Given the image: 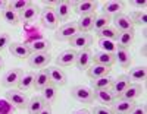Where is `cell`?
<instances>
[{
	"label": "cell",
	"instance_id": "obj_1",
	"mask_svg": "<svg viewBox=\"0 0 147 114\" xmlns=\"http://www.w3.org/2000/svg\"><path fill=\"white\" fill-rule=\"evenodd\" d=\"M71 95L74 99H77L78 103L82 104H91L94 103V91L90 86L85 85H77L71 89Z\"/></svg>",
	"mask_w": 147,
	"mask_h": 114
},
{
	"label": "cell",
	"instance_id": "obj_2",
	"mask_svg": "<svg viewBox=\"0 0 147 114\" xmlns=\"http://www.w3.org/2000/svg\"><path fill=\"white\" fill-rule=\"evenodd\" d=\"M6 99H7V103L12 105V107H15V108H18V110H27V105H28V98H27V95L24 94L22 91H19V89H9L7 92H6Z\"/></svg>",
	"mask_w": 147,
	"mask_h": 114
},
{
	"label": "cell",
	"instance_id": "obj_3",
	"mask_svg": "<svg viewBox=\"0 0 147 114\" xmlns=\"http://www.w3.org/2000/svg\"><path fill=\"white\" fill-rule=\"evenodd\" d=\"M40 21H41V25L46 29H56L59 27V19H57V16L55 13L53 7L46 6L40 12Z\"/></svg>",
	"mask_w": 147,
	"mask_h": 114
},
{
	"label": "cell",
	"instance_id": "obj_4",
	"mask_svg": "<svg viewBox=\"0 0 147 114\" xmlns=\"http://www.w3.org/2000/svg\"><path fill=\"white\" fill-rule=\"evenodd\" d=\"M78 34V27H77V22H65L62 27H60L56 34L55 38L57 41H69L74 35Z\"/></svg>",
	"mask_w": 147,
	"mask_h": 114
},
{
	"label": "cell",
	"instance_id": "obj_5",
	"mask_svg": "<svg viewBox=\"0 0 147 114\" xmlns=\"http://www.w3.org/2000/svg\"><path fill=\"white\" fill-rule=\"evenodd\" d=\"M22 70L15 67V69H9L3 73V76L0 78V85L5 86V88H13V86H18V82L21 79V76H22Z\"/></svg>",
	"mask_w": 147,
	"mask_h": 114
},
{
	"label": "cell",
	"instance_id": "obj_6",
	"mask_svg": "<svg viewBox=\"0 0 147 114\" xmlns=\"http://www.w3.org/2000/svg\"><path fill=\"white\" fill-rule=\"evenodd\" d=\"M47 73H49V81L52 85H55L56 88L65 86L66 85V73L63 72L62 67L59 66H49L47 67Z\"/></svg>",
	"mask_w": 147,
	"mask_h": 114
},
{
	"label": "cell",
	"instance_id": "obj_7",
	"mask_svg": "<svg viewBox=\"0 0 147 114\" xmlns=\"http://www.w3.org/2000/svg\"><path fill=\"white\" fill-rule=\"evenodd\" d=\"M112 22H113V28L118 32H129V31H134V23H132L131 18L128 15H125V13L115 15L112 18Z\"/></svg>",
	"mask_w": 147,
	"mask_h": 114
},
{
	"label": "cell",
	"instance_id": "obj_8",
	"mask_svg": "<svg viewBox=\"0 0 147 114\" xmlns=\"http://www.w3.org/2000/svg\"><path fill=\"white\" fill-rule=\"evenodd\" d=\"M72 6H74V12H75L77 15L85 16V15L96 13L99 3H97V2H93V0H84V2H74Z\"/></svg>",
	"mask_w": 147,
	"mask_h": 114
},
{
	"label": "cell",
	"instance_id": "obj_9",
	"mask_svg": "<svg viewBox=\"0 0 147 114\" xmlns=\"http://www.w3.org/2000/svg\"><path fill=\"white\" fill-rule=\"evenodd\" d=\"M52 56L50 53H31V56L28 57V65L32 69H44L47 67V65L50 63Z\"/></svg>",
	"mask_w": 147,
	"mask_h": 114
},
{
	"label": "cell",
	"instance_id": "obj_10",
	"mask_svg": "<svg viewBox=\"0 0 147 114\" xmlns=\"http://www.w3.org/2000/svg\"><path fill=\"white\" fill-rule=\"evenodd\" d=\"M77 53L78 51H75L74 48L63 50V51L59 53V56L56 57V66H59V67H71L72 65H75Z\"/></svg>",
	"mask_w": 147,
	"mask_h": 114
},
{
	"label": "cell",
	"instance_id": "obj_11",
	"mask_svg": "<svg viewBox=\"0 0 147 114\" xmlns=\"http://www.w3.org/2000/svg\"><path fill=\"white\" fill-rule=\"evenodd\" d=\"M129 85H131V81H129L128 76H127V75H121V76H118L116 79L112 81V85H110V91L115 94L116 98H119Z\"/></svg>",
	"mask_w": 147,
	"mask_h": 114
},
{
	"label": "cell",
	"instance_id": "obj_12",
	"mask_svg": "<svg viewBox=\"0 0 147 114\" xmlns=\"http://www.w3.org/2000/svg\"><path fill=\"white\" fill-rule=\"evenodd\" d=\"M93 63V53L90 48H84L80 50L77 53V59H75V66L81 70H87L90 67V65Z\"/></svg>",
	"mask_w": 147,
	"mask_h": 114
},
{
	"label": "cell",
	"instance_id": "obj_13",
	"mask_svg": "<svg viewBox=\"0 0 147 114\" xmlns=\"http://www.w3.org/2000/svg\"><path fill=\"white\" fill-rule=\"evenodd\" d=\"M125 9V2H122V0H109L103 5V12L102 13L107 15V16H115V15H119L122 13V10Z\"/></svg>",
	"mask_w": 147,
	"mask_h": 114
},
{
	"label": "cell",
	"instance_id": "obj_14",
	"mask_svg": "<svg viewBox=\"0 0 147 114\" xmlns=\"http://www.w3.org/2000/svg\"><path fill=\"white\" fill-rule=\"evenodd\" d=\"M69 44H71L74 48H80V50L88 48V47L93 44V37H91L90 34L78 32L77 35H74L71 40H69Z\"/></svg>",
	"mask_w": 147,
	"mask_h": 114
},
{
	"label": "cell",
	"instance_id": "obj_15",
	"mask_svg": "<svg viewBox=\"0 0 147 114\" xmlns=\"http://www.w3.org/2000/svg\"><path fill=\"white\" fill-rule=\"evenodd\" d=\"M7 48H9V53L12 56L16 57V59H21V60L28 59L31 56V51H30L28 45L24 44V43H18V41L16 43H10V45Z\"/></svg>",
	"mask_w": 147,
	"mask_h": 114
},
{
	"label": "cell",
	"instance_id": "obj_16",
	"mask_svg": "<svg viewBox=\"0 0 147 114\" xmlns=\"http://www.w3.org/2000/svg\"><path fill=\"white\" fill-rule=\"evenodd\" d=\"M72 12V3L62 0V2H56V7H55V13L59 19V22H66L71 16Z\"/></svg>",
	"mask_w": 147,
	"mask_h": 114
},
{
	"label": "cell",
	"instance_id": "obj_17",
	"mask_svg": "<svg viewBox=\"0 0 147 114\" xmlns=\"http://www.w3.org/2000/svg\"><path fill=\"white\" fill-rule=\"evenodd\" d=\"M136 103L134 101H128V99H122V98H116L115 103L110 105L113 114H129V111L134 108Z\"/></svg>",
	"mask_w": 147,
	"mask_h": 114
},
{
	"label": "cell",
	"instance_id": "obj_18",
	"mask_svg": "<svg viewBox=\"0 0 147 114\" xmlns=\"http://www.w3.org/2000/svg\"><path fill=\"white\" fill-rule=\"evenodd\" d=\"M115 54V61H118V65L122 67V69H128L131 66V53L128 48H124V47H118L116 51L113 53Z\"/></svg>",
	"mask_w": 147,
	"mask_h": 114
},
{
	"label": "cell",
	"instance_id": "obj_19",
	"mask_svg": "<svg viewBox=\"0 0 147 114\" xmlns=\"http://www.w3.org/2000/svg\"><path fill=\"white\" fill-rule=\"evenodd\" d=\"M93 61L97 65H102L106 67H112L115 65V54L112 53H105V51H97L93 54Z\"/></svg>",
	"mask_w": 147,
	"mask_h": 114
},
{
	"label": "cell",
	"instance_id": "obj_20",
	"mask_svg": "<svg viewBox=\"0 0 147 114\" xmlns=\"http://www.w3.org/2000/svg\"><path fill=\"white\" fill-rule=\"evenodd\" d=\"M94 19H96V13L85 15V16H80V19L77 21L78 32L88 34L90 31H93V23H94Z\"/></svg>",
	"mask_w": 147,
	"mask_h": 114
},
{
	"label": "cell",
	"instance_id": "obj_21",
	"mask_svg": "<svg viewBox=\"0 0 147 114\" xmlns=\"http://www.w3.org/2000/svg\"><path fill=\"white\" fill-rule=\"evenodd\" d=\"M110 70H112L110 67L93 63V65H90V67L87 69V75H88L90 79H99V78H103V76H109Z\"/></svg>",
	"mask_w": 147,
	"mask_h": 114
},
{
	"label": "cell",
	"instance_id": "obj_22",
	"mask_svg": "<svg viewBox=\"0 0 147 114\" xmlns=\"http://www.w3.org/2000/svg\"><path fill=\"white\" fill-rule=\"evenodd\" d=\"M141 94H143V86L140 83H131L119 98L128 99V101H136L138 97H141Z\"/></svg>",
	"mask_w": 147,
	"mask_h": 114
},
{
	"label": "cell",
	"instance_id": "obj_23",
	"mask_svg": "<svg viewBox=\"0 0 147 114\" xmlns=\"http://www.w3.org/2000/svg\"><path fill=\"white\" fill-rule=\"evenodd\" d=\"M94 99H97L100 104L112 105L115 103L116 97L110 89H100V91H94Z\"/></svg>",
	"mask_w": 147,
	"mask_h": 114
},
{
	"label": "cell",
	"instance_id": "obj_24",
	"mask_svg": "<svg viewBox=\"0 0 147 114\" xmlns=\"http://www.w3.org/2000/svg\"><path fill=\"white\" fill-rule=\"evenodd\" d=\"M50 83L49 81V73H47V69H41L35 73V79H34V86L37 91H43L44 88Z\"/></svg>",
	"mask_w": 147,
	"mask_h": 114
},
{
	"label": "cell",
	"instance_id": "obj_25",
	"mask_svg": "<svg viewBox=\"0 0 147 114\" xmlns=\"http://www.w3.org/2000/svg\"><path fill=\"white\" fill-rule=\"evenodd\" d=\"M127 76L129 78V81H134V83L144 82L146 78H147V69H146V66L132 67V69H129V73Z\"/></svg>",
	"mask_w": 147,
	"mask_h": 114
},
{
	"label": "cell",
	"instance_id": "obj_26",
	"mask_svg": "<svg viewBox=\"0 0 147 114\" xmlns=\"http://www.w3.org/2000/svg\"><path fill=\"white\" fill-rule=\"evenodd\" d=\"M34 79H35V73L34 72H25L22 73L21 79L18 82V88L19 91H28L34 86Z\"/></svg>",
	"mask_w": 147,
	"mask_h": 114
},
{
	"label": "cell",
	"instance_id": "obj_27",
	"mask_svg": "<svg viewBox=\"0 0 147 114\" xmlns=\"http://www.w3.org/2000/svg\"><path fill=\"white\" fill-rule=\"evenodd\" d=\"M52 47V43L49 40H35L31 43V45H28L31 53H49V50Z\"/></svg>",
	"mask_w": 147,
	"mask_h": 114
},
{
	"label": "cell",
	"instance_id": "obj_28",
	"mask_svg": "<svg viewBox=\"0 0 147 114\" xmlns=\"http://www.w3.org/2000/svg\"><path fill=\"white\" fill-rule=\"evenodd\" d=\"M46 105V103H44V99H43V97H32L30 101H28V105H27V111H28V114H38L41 110H43V107Z\"/></svg>",
	"mask_w": 147,
	"mask_h": 114
},
{
	"label": "cell",
	"instance_id": "obj_29",
	"mask_svg": "<svg viewBox=\"0 0 147 114\" xmlns=\"http://www.w3.org/2000/svg\"><path fill=\"white\" fill-rule=\"evenodd\" d=\"M43 92V99H44V103L46 104H53V103H56V99H57V88L55 86V85H52V83H49L44 89L41 91Z\"/></svg>",
	"mask_w": 147,
	"mask_h": 114
},
{
	"label": "cell",
	"instance_id": "obj_30",
	"mask_svg": "<svg viewBox=\"0 0 147 114\" xmlns=\"http://www.w3.org/2000/svg\"><path fill=\"white\" fill-rule=\"evenodd\" d=\"M38 13H40V9L37 7L34 3H31L25 10L19 13V19H21V22H31V21H34L37 18Z\"/></svg>",
	"mask_w": 147,
	"mask_h": 114
},
{
	"label": "cell",
	"instance_id": "obj_31",
	"mask_svg": "<svg viewBox=\"0 0 147 114\" xmlns=\"http://www.w3.org/2000/svg\"><path fill=\"white\" fill-rule=\"evenodd\" d=\"M110 22H112V18L107 16V15H105V13L96 15V19H94V23H93V31L97 34L99 31H102L103 28L110 27Z\"/></svg>",
	"mask_w": 147,
	"mask_h": 114
},
{
	"label": "cell",
	"instance_id": "obj_32",
	"mask_svg": "<svg viewBox=\"0 0 147 114\" xmlns=\"http://www.w3.org/2000/svg\"><path fill=\"white\" fill-rule=\"evenodd\" d=\"M134 31H129V32H119L118 34V38H116V45L118 47H124V48H128L132 43H134Z\"/></svg>",
	"mask_w": 147,
	"mask_h": 114
},
{
	"label": "cell",
	"instance_id": "obj_33",
	"mask_svg": "<svg viewBox=\"0 0 147 114\" xmlns=\"http://www.w3.org/2000/svg\"><path fill=\"white\" fill-rule=\"evenodd\" d=\"M112 78L110 76H103L99 79H93L91 81V89L93 91H100V89H110V85H112Z\"/></svg>",
	"mask_w": 147,
	"mask_h": 114
},
{
	"label": "cell",
	"instance_id": "obj_34",
	"mask_svg": "<svg viewBox=\"0 0 147 114\" xmlns=\"http://www.w3.org/2000/svg\"><path fill=\"white\" fill-rule=\"evenodd\" d=\"M32 2H30V0H13V2H9L7 3V9H10L12 12H15V13H21V12H24Z\"/></svg>",
	"mask_w": 147,
	"mask_h": 114
},
{
	"label": "cell",
	"instance_id": "obj_35",
	"mask_svg": "<svg viewBox=\"0 0 147 114\" xmlns=\"http://www.w3.org/2000/svg\"><path fill=\"white\" fill-rule=\"evenodd\" d=\"M118 31L113 28V27H106L103 28L102 31L97 32V37L102 38V40H110V41H116V38H118Z\"/></svg>",
	"mask_w": 147,
	"mask_h": 114
},
{
	"label": "cell",
	"instance_id": "obj_36",
	"mask_svg": "<svg viewBox=\"0 0 147 114\" xmlns=\"http://www.w3.org/2000/svg\"><path fill=\"white\" fill-rule=\"evenodd\" d=\"M2 18H3V21H5L6 23H9V25H18V23L21 22L19 15L15 13V12H12V10L7 9V7L2 10Z\"/></svg>",
	"mask_w": 147,
	"mask_h": 114
},
{
	"label": "cell",
	"instance_id": "obj_37",
	"mask_svg": "<svg viewBox=\"0 0 147 114\" xmlns=\"http://www.w3.org/2000/svg\"><path fill=\"white\" fill-rule=\"evenodd\" d=\"M99 48H100V51H105V53H115L116 51V43L115 41H110V40H102V38H99Z\"/></svg>",
	"mask_w": 147,
	"mask_h": 114
},
{
	"label": "cell",
	"instance_id": "obj_38",
	"mask_svg": "<svg viewBox=\"0 0 147 114\" xmlns=\"http://www.w3.org/2000/svg\"><path fill=\"white\" fill-rule=\"evenodd\" d=\"M131 18V21H132V23L134 25H146V22H147V15H146V10L144 9H141V10H136L134 13L129 16Z\"/></svg>",
	"mask_w": 147,
	"mask_h": 114
},
{
	"label": "cell",
	"instance_id": "obj_39",
	"mask_svg": "<svg viewBox=\"0 0 147 114\" xmlns=\"http://www.w3.org/2000/svg\"><path fill=\"white\" fill-rule=\"evenodd\" d=\"M90 113H91V114H113L112 110H110L107 105H97V107H94Z\"/></svg>",
	"mask_w": 147,
	"mask_h": 114
},
{
	"label": "cell",
	"instance_id": "obj_40",
	"mask_svg": "<svg viewBox=\"0 0 147 114\" xmlns=\"http://www.w3.org/2000/svg\"><path fill=\"white\" fill-rule=\"evenodd\" d=\"M9 45H10V37H9V34H6V32L0 34V51H2L3 48L9 47Z\"/></svg>",
	"mask_w": 147,
	"mask_h": 114
},
{
	"label": "cell",
	"instance_id": "obj_41",
	"mask_svg": "<svg viewBox=\"0 0 147 114\" xmlns=\"http://www.w3.org/2000/svg\"><path fill=\"white\" fill-rule=\"evenodd\" d=\"M129 114H147V107L144 104L141 105H134V108L129 111Z\"/></svg>",
	"mask_w": 147,
	"mask_h": 114
},
{
	"label": "cell",
	"instance_id": "obj_42",
	"mask_svg": "<svg viewBox=\"0 0 147 114\" xmlns=\"http://www.w3.org/2000/svg\"><path fill=\"white\" fill-rule=\"evenodd\" d=\"M38 114H53V110H52V107L49 105V104H46V105L43 107V110H41Z\"/></svg>",
	"mask_w": 147,
	"mask_h": 114
},
{
	"label": "cell",
	"instance_id": "obj_43",
	"mask_svg": "<svg viewBox=\"0 0 147 114\" xmlns=\"http://www.w3.org/2000/svg\"><path fill=\"white\" fill-rule=\"evenodd\" d=\"M71 114H91L88 110H85V108H81V110H75V111H72Z\"/></svg>",
	"mask_w": 147,
	"mask_h": 114
},
{
	"label": "cell",
	"instance_id": "obj_44",
	"mask_svg": "<svg viewBox=\"0 0 147 114\" xmlns=\"http://www.w3.org/2000/svg\"><path fill=\"white\" fill-rule=\"evenodd\" d=\"M132 5H134V6H137V7H140L138 10H141V7L146 6V2H132Z\"/></svg>",
	"mask_w": 147,
	"mask_h": 114
},
{
	"label": "cell",
	"instance_id": "obj_45",
	"mask_svg": "<svg viewBox=\"0 0 147 114\" xmlns=\"http://www.w3.org/2000/svg\"><path fill=\"white\" fill-rule=\"evenodd\" d=\"M6 7H7V3L5 2V0H0V10H3Z\"/></svg>",
	"mask_w": 147,
	"mask_h": 114
},
{
	"label": "cell",
	"instance_id": "obj_46",
	"mask_svg": "<svg viewBox=\"0 0 147 114\" xmlns=\"http://www.w3.org/2000/svg\"><path fill=\"white\" fill-rule=\"evenodd\" d=\"M146 50H147V47H146V44H143V47H141V54H143V57H146Z\"/></svg>",
	"mask_w": 147,
	"mask_h": 114
},
{
	"label": "cell",
	"instance_id": "obj_47",
	"mask_svg": "<svg viewBox=\"0 0 147 114\" xmlns=\"http://www.w3.org/2000/svg\"><path fill=\"white\" fill-rule=\"evenodd\" d=\"M3 66H5V61H3V57L0 56V70L3 69Z\"/></svg>",
	"mask_w": 147,
	"mask_h": 114
}]
</instances>
